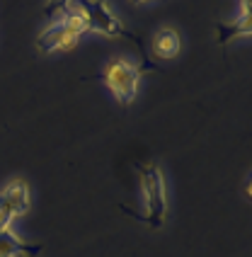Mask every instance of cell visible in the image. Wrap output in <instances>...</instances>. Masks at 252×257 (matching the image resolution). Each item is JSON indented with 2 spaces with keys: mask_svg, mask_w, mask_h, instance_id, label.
Instances as JSON below:
<instances>
[{
  "mask_svg": "<svg viewBox=\"0 0 252 257\" xmlns=\"http://www.w3.org/2000/svg\"><path fill=\"white\" fill-rule=\"evenodd\" d=\"M141 172V187H143V199H146V216L143 221L151 228H163L168 218V189H165V177L160 165L148 163L139 165Z\"/></svg>",
  "mask_w": 252,
  "mask_h": 257,
  "instance_id": "cell-1",
  "label": "cell"
},
{
  "mask_svg": "<svg viewBox=\"0 0 252 257\" xmlns=\"http://www.w3.org/2000/svg\"><path fill=\"white\" fill-rule=\"evenodd\" d=\"M102 83L121 104H131L139 95L141 68L126 58H112L102 68Z\"/></svg>",
  "mask_w": 252,
  "mask_h": 257,
  "instance_id": "cell-2",
  "label": "cell"
},
{
  "mask_svg": "<svg viewBox=\"0 0 252 257\" xmlns=\"http://www.w3.org/2000/svg\"><path fill=\"white\" fill-rule=\"evenodd\" d=\"M78 3L83 5L85 15H87L90 32H95L99 37H107V39H129L141 49V39L124 27V22L116 17V13L109 8L107 0H78Z\"/></svg>",
  "mask_w": 252,
  "mask_h": 257,
  "instance_id": "cell-3",
  "label": "cell"
},
{
  "mask_svg": "<svg viewBox=\"0 0 252 257\" xmlns=\"http://www.w3.org/2000/svg\"><path fill=\"white\" fill-rule=\"evenodd\" d=\"M78 44H80V34L73 32L63 20H54L39 34L37 49L42 54H56V51H73Z\"/></svg>",
  "mask_w": 252,
  "mask_h": 257,
  "instance_id": "cell-4",
  "label": "cell"
},
{
  "mask_svg": "<svg viewBox=\"0 0 252 257\" xmlns=\"http://www.w3.org/2000/svg\"><path fill=\"white\" fill-rule=\"evenodd\" d=\"M0 204L17 218V216L29 214L32 209V194H29V185L25 180H13L3 187L0 192Z\"/></svg>",
  "mask_w": 252,
  "mask_h": 257,
  "instance_id": "cell-5",
  "label": "cell"
},
{
  "mask_svg": "<svg viewBox=\"0 0 252 257\" xmlns=\"http://www.w3.org/2000/svg\"><path fill=\"white\" fill-rule=\"evenodd\" d=\"M182 49V37L177 34V29L163 27L153 37V54L158 58H175Z\"/></svg>",
  "mask_w": 252,
  "mask_h": 257,
  "instance_id": "cell-6",
  "label": "cell"
},
{
  "mask_svg": "<svg viewBox=\"0 0 252 257\" xmlns=\"http://www.w3.org/2000/svg\"><path fill=\"white\" fill-rule=\"evenodd\" d=\"M252 34V15H240L235 22H216V42L228 44L238 37Z\"/></svg>",
  "mask_w": 252,
  "mask_h": 257,
  "instance_id": "cell-7",
  "label": "cell"
},
{
  "mask_svg": "<svg viewBox=\"0 0 252 257\" xmlns=\"http://www.w3.org/2000/svg\"><path fill=\"white\" fill-rule=\"evenodd\" d=\"M42 247L39 245L22 243L13 230L0 233V257H17V255H37Z\"/></svg>",
  "mask_w": 252,
  "mask_h": 257,
  "instance_id": "cell-8",
  "label": "cell"
},
{
  "mask_svg": "<svg viewBox=\"0 0 252 257\" xmlns=\"http://www.w3.org/2000/svg\"><path fill=\"white\" fill-rule=\"evenodd\" d=\"M73 0H46V5H44V17L49 20V22H54L58 20L61 15L68 10V5Z\"/></svg>",
  "mask_w": 252,
  "mask_h": 257,
  "instance_id": "cell-9",
  "label": "cell"
},
{
  "mask_svg": "<svg viewBox=\"0 0 252 257\" xmlns=\"http://www.w3.org/2000/svg\"><path fill=\"white\" fill-rule=\"evenodd\" d=\"M13 221L15 216L0 204V233H5V230H13Z\"/></svg>",
  "mask_w": 252,
  "mask_h": 257,
  "instance_id": "cell-10",
  "label": "cell"
},
{
  "mask_svg": "<svg viewBox=\"0 0 252 257\" xmlns=\"http://www.w3.org/2000/svg\"><path fill=\"white\" fill-rule=\"evenodd\" d=\"M131 3H136V5H146V3H151V0H131Z\"/></svg>",
  "mask_w": 252,
  "mask_h": 257,
  "instance_id": "cell-11",
  "label": "cell"
},
{
  "mask_svg": "<svg viewBox=\"0 0 252 257\" xmlns=\"http://www.w3.org/2000/svg\"><path fill=\"white\" fill-rule=\"evenodd\" d=\"M17 257H34V255H17Z\"/></svg>",
  "mask_w": 252,
  "mask_h": 257,
  "instance_id": "cell-12",
  "label": "cell"
}]
</instances>
